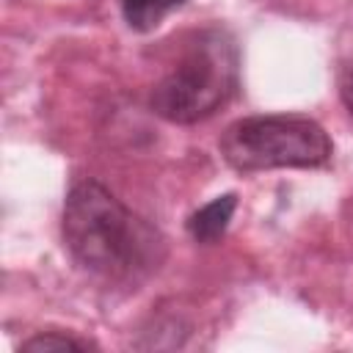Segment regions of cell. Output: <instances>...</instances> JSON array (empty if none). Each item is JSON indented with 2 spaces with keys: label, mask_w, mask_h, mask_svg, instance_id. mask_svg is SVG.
<instances>
[{
  "label": "cell",
  "mask_w": 353,
  "mask_h": 353,
  "mask_svg": "<svg viewBox=\"0 0 353 353\" xmlns=\"http://www.w3.org/2000/svg\"><path fill=\"white\" fill-rule=\"evenodd\" d=\"M237 210V196L234 193H223L215 196L212 201H207L204 207H199L196 212L188 215L185 229L196 243H215L226 234L232 218Z\"/></svg>",
  "instance_id": "cell-4"
},
{
  "label": "cell",
  "mask_w": 353,
  "mask_h": 353,
  "mask_svg": "<svg viewBox=\"0 0 353 353\" xmlns=\"http://www.w3.org/2000/svg\"><path fill=\"white\" fill-rule=\"evenodd\" d=\"M240 88V47L226 28L193 36L179 63L152 88L149 108L171 124H199L234 99Z\"/></svg>",
  "instance_id": "cell-2"
},
{
  "label": "cell",
  "mask_w": 353,
  "mask_h": 353,
  "mask_svg": "<svg viewBox=\"0 0 353 353\" xmlns=\"http://www.w3.org/2000/svg\"><path fill=\"white\" fill-rule=\"evenodd\" d=\"M339 99H342L345 110L353 116V61L339 74Z\"/></svg>",
  "instance_id": "cell-7"
},
{
  "label": "cell",
  "mask_w": 353,
  "mask_h": 353,
  "mask_svg": "<svg viewBox=\"0 0 353 353\" xmlns=\"http://www.w3.org/2000/svg\"><path fill=\"white\" fill-rule=\"evenodd\" d=\"M221 157L240 174L270 168H320L334 154L325 127L309 116L262 113L232 121L221 141Z\"/></svg>",
  "instance_id": "cell-3"
},
{
  "label": "cell",
  "mask_w": 353,
  "mask_h": 353,
  "mask_svg": "<svg viewBox=\"0 0 353 353\" xmlns=\"http://www.w3.org/2000/svg\"><path fill=\"white\" fill-rule=\"evenodd\" d=\"M19 350H28V353H50V350H97V345L88 342V339L63 334V331H39V334L28 336V339L19 345Z\"/></svg>",
  "instance_id": "cell-6"
},
{
  "label": "cell",
  "mask_w": 353,
  "mask_h": 353,
  "mask_svg": "<svg viewBox=\"0 0 353 353\" xmlns=\"http://www.w3.org/2000/svg\"><path fill=\"white\" fill-rule=\"evenodd\" d=\"M188 0H119L121 17L130 30L135 33H149L154 30L171 11L185 6Z\"/></svg>",
  "instance_id": "cell-5"
},
{
  "label": "cell",
  "mask_w": 353,
  "mask_h": 353,
  "mask_svg": "<svg viewBox=\"0 0 353 353\" xmlns=\"http://www.w3.org/2000/svg\"><path fill=\"white\" fill-rule=\"evenodd\" d=\"M61 234L66 251L83 270L113 284H138L165 256L160 229L130 210L99 179H80L69 188Z\"/></svg>",
  "instance_id": "cell-1"
}]
</instances>
